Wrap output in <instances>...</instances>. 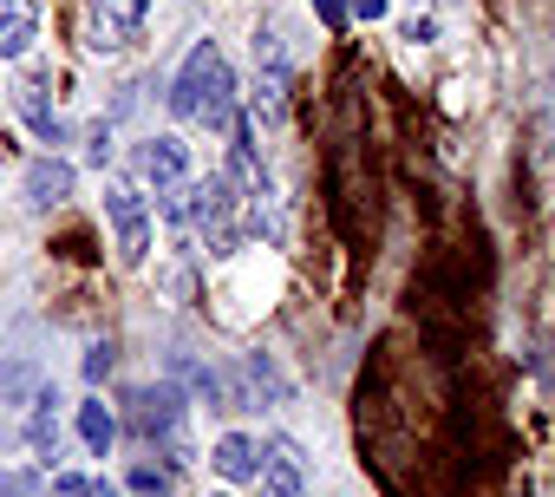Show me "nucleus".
Here are the masks:
<instances>
[{
	"label": "nucleus",
	"instance_id": "nucleus-18",
	"mask_svg": "<svg viewBox=\"0 0 555 497\" xmlns=\"http://www.w3.org/2000/svg\"><path fill=\"white\" fill-rule=\"evenodd\" d=\"M314 14H321L327 34H340V27H347V0H314Z\"/></svg>",
	"mask_w": 555,
	"mask_h": 497
},
{
	"label": "nucleus",
	"instance_id": "nucleus-3",
	"mask_svg": "<svg viewBox=\"0 0 555 497\" xmlns=\"http://www.w3.org/2000/svg\"><path fill=\"white\" fill-rule=\"evenodd\" d=\"M288 86H295V66H288V47L274 27L255 34V125H282L288 118Z\"/></svg>",
	"mask_w": 555,
	"mask_h": 497
},
{
	"label": "nucleus",
	"instance_id": "nucleus-13",
	"mask_svg": "<svg viewBox=\"0 0 555 497\" xmlns=\"http://www.w3.org/2000/svg\"><path fill=\"white\" fill-rule=\"evenodd\" d=\"M79 438H86V451H92V458H105V451H112L118 419H112V406H105V399H86V406H79Z\"/></svg>",
	"mask_w": 555,
	"mask_h": 497
},
{
	"label": "nucleus",
	"instance_id": "nucleus-19",
	"mask_svg": "<svg viewBox=\"0 0 555 497\" xmlns=\"http://www.w3.org/2000/svg\"><path fill=\"white\" fill-rule=\"evenodd\" d=\"M0 497H34V477L27 471H8V477H0Z\"/></svg>",
	"mask_w": 555,
	"mask_h": 497
},
{
	"label": "nucleus",
	"instance_id": "nucleus-20",
	"mask_svg": "<svg viewBox=\"0 0 555 497\" xmlns=\"http://www.w3.org/2000/svg\"><path fill=\"white\" fill-rule=\"evenodd\" d=\"M105 367H112V347H105V341H99V347H92V354H86V373H92V380H105Z\"/></svg>",
	"mask_w": 555,
	"mask_h": 497
},
{
	"label": "nucleus",
	"instance_id": "nucleus-9",
	"mask_svg": "<svg viewBox=\"0 0 555 497\" xmlns=\"http://www.w3.org/2000/svg\"><path fill=\"white\" fill-rule=\"evenodd\" d=\"M229 183L242 190V196H268V164H261V151H255V131L235 118L229 125Z\"/></svg>",
	"mask_w": 555,
	"mask_h": 497
},
{
	"label": "nucleus",
	"instance_id": "nucleus-1",
	"mask_svg": "<svg viewBox=\"0 0 555 497\" xmlns=\"http://www.w3.org/2000/svg\"><path fill=\"white\" fill-rule=\"evenodd\" d=\"M170 112L183 125H203V131H229L235 125V73H229V60H222L216 40H196L190 47L183 73L170 86Z\"/></svg>",
	"mask_w": 555,
	"mask_h": 497
},
{
	"label": "nucleus",
	"instance_id": "nucleus-21",
	"mask_svg": "<svg viewBox=\"0 0 555 497\" xmlns=\"http://www.w3.org/2000/svg\"><path fill=\"white\" fill-rule=\"evenodd\" d=\"M386 8H392V0H353V14H360V21H386Z\"/></svg>",
	"mask_w": 555,
	"mask_h": 497
},
{
	"label": "nucleus",
	"instance_id": "nucleus-11",
	"mask_svg": "<svg viewBox=\"0 0 555 497\" xmlns=\"http://www.w3.org/2000/svg\"><path fill=\"white\" fill-rule=\"evenodd\" d=\"M34 34H40L34 0H0V60H27Z\"/></svg>",
	"mask_w": 555,
	"mask_h": 497
},
{
	"label": "nucleus",
	"instance_id": "nucleus-10",
	"mask_svg": "<svg viewBox=\"0 0 555 497\" xmlns=\"http://www.w3.org/2000/svg\"><path fill=\"white\" fill-rule=\"evenodd\" d=\"M73 196V164L66 157H34L27 164V203L34 209H53V203H66Z\"/></svg>",
	"mask_w": 555,
	"mask_h": 497
},
{
	"label": "nucleus",
	"instance_id": "nucleus-7",
	"mask_svg": "<svg viewBox=\"0 0 555 497\" xmlns=\"http://www.w3.org/2000/svg\"><path fill=\"white\" fill-rule=\"evenodd\" d=\"M255 484H261V497H308V471H301V451H295V438H268Z\"/></svg>",
	"mask_w": 555,
	"mask_h": 497
},
{
	"label": "nucleus",
	"instance_id": "nucleus-2",
	"mask_svg": "<svg viewBox=\"0 0 555 497\" xmlns=\"http://www.w3.org/2000/svg\"><path fill=\"white\" fill-rule=\"evenodd\" d=\"M164 216L170 222H190L203 242H209V256H229V248L242 242L235 229V183L229 177H203V183H170L164 190Z\"/></svg>",
	"mask_w": 555,
	"mask_h": 497
},
{
	"label": "nucleus",
	"instance_id": "nucleus-6",
	"mask_svg": "<svg viewBox=\"0 0 555 497\" xmlns=\"http://www.w3.org/2000/svg\"><path fill=\"white\" fill-rule=\"evenodd\" d=\"M131 432L151 445V438H177V425H183V399H177V386H138L131 399Z\"/></svg>",
	"mask_w": 555,
	"mask_h": 497
},
{
	"label": "nucleus",
	"instance_id": "nucleus-8",
	"mask_svg": "<svg viewBox=\"0 0 555 497\" xmlns=\"http://www.w3.org/2000/svg\"><path fill=\"white\" fill-rule=\"evenodd\" d=\"M131 164H138V177H144V183H157V190H170V183H183V177H190V151H183V138H164V131H157V138H144Z\"/></svg>",
	"mask_w": 555,
	"mask_h": 497
},
{
	"label": "nucleus",
	"instance_id": "nucleus-12",
	"mask_svg": "<svg viewBox=\"0 0 555 497\" xmlns=\"http://www.w3.org/2000/svg\"><path fill=\"white\" fill-rule=\"evenodd\" d=\"M209 464H216V477H229V484H255V471H261V451H255V438H242V432H222V438H216V451H209Z\"/></svg>",
	"mask_w": 555,
	"mask_h": 497
},
{
	"label": "nucleus",
	"instance_id": "nucleus-15",
	"mask_svg": "<svg viewBox=\"0 0 555 497\" xmlns=\"http://www.w3.org/2000/svg\"><path fill=\"white\" fill-rule=\"evenodd\" d=\"M53 406H60V399H53V393H40V399H34V419H27V438H34V451H40V458H53V451H60V419H53Z\"/></svg>",
	"mask_w": 555,
	"mask_h": 497
},
{
	"label": "nucleus",
	"instance_id": "nucleus-16",
	"mask_svg": "<svg viewBox=\"0 0 555 497\" xmlns=\"http://www.w3.org/2000/svg\"><path fill=\"white\" fill-rule=\"evenodd\" d=\"M47 497H125L118 484H105V477H79V471H53V484H47Z\"/></svg>",
	"mask_w": 555,
	"mask_h": 497
},
{
	"label": "nucleus",
	"instance_id": "nucleus-14",
	"mask_svg": "<svg viewBox=\"0 0 555 497\" xmlns=\"http://www.w3.org/2000/svg\"><path fill=\"white\" fill-rule=\"evenodd\" d=\"M14 99H21V112H27V125H34L40 138H60V118H53V105H47V79H40V73H27Z\"/></svg>",
	"mask_w": 555,
	"mask_h": 497
},
{
	"label": "nucleus",
	"instance_id": "nucleus-17",
	"mask_svg": "<svg viewBox=\"0 0 555 497\" xmlns=\"http://www.w3.org/2000/svg\"><path fill=\"white\" fill-rule=\"evenodd\" d=\"M131 490H138V497H170V464H151V458H144V464L131 471Z\"/></svg>",
	"mask_w": 555,
	"mask_h": 497
},
{
	"label": "nucleus",
	"instance_id": "nucleus-5",
	"mask_svg": "<svg viewBox=\"0 0 555 497\" xmlns=\"http://www.w3.org/2000/svg\"><path fill=\"white\" fill-rule=\"evenodd\" d=\"M151 0H86V47L92 53H125L144 34Z\"/></svg>",
	"mask_w": 555,
	"mask_h": 497
},
{
	"label": "nucleus",
	"instance_id": "nucleus-4",
	"mask_svg": "<svg viewBox=\"0 0 555 497\" xmlns=\"http://www.w3.org/2000/svg\"><path fill=\"white\" fill-rule=\"evenodd\" d=\"M105 216H112V229H118V263L138 269V263L151 256V203H144V190L125 183V177H112V183H105Z\"/></svg>",
	"mask_w": 555,
	"mask_h": 497
}]
</instances>
